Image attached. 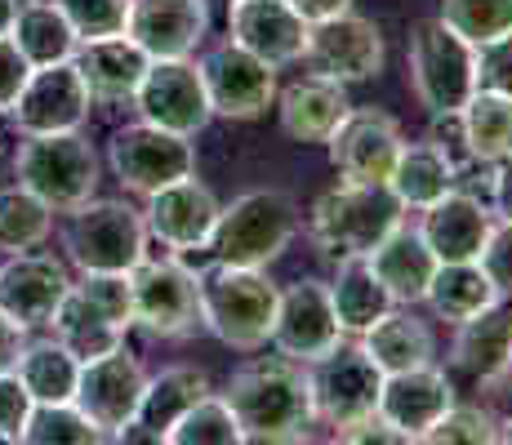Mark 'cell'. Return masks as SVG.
Listing matches in <instances>:
<instances>
[{
    "mask_svg": "<svg viewBox=\"0 0 512 445\" xmlns=\"http://www.w3.org/2000/svg\"><path fill=\"white\" fill-rule=\"evenodd\" d=\"M223 401L241 428V441L254 445H299L308 441V428L317 423L303 365L290 356L250 361L245 370H236Z\"/></svg>",
    "mask_w": 512,
    "mask_h": 445,
    "instance_id": "obj_1",
    "label": "cell"
},
{
    "mask_svg": "<svg viewBox=\"0 0 512 445\" xmlns=\"http://www.w3.org/2000/svg\"><path fill=\"white\" fill-rule=\"evenodd\" d=\"M196 294H201V325L219 343L236 352H259L272 339L281 290L263 276V267L214 259V267L196 276Z\"/></svg>",
    "mask_w": 512,
    "mask_h": 445,
    "instance_id": "obj_2",
    "label": "cell"
},
{
    "mask_svg": "<svg viewBox=\"0 0 512 445\" xmlns=\"http://www.w3.org/2000/svg\"><path fill=\"white\" fill-rule=\"evenodd\" d=\"M294 232H299V201L281 187H259L236 196L232 205H219L205 250H214L219 263L268 267L290 250Z\"/></svg>",
    "mask_w": 512,
    "mask_h": 445,
    "instance_id": "obj_3",
    "label": "cell"
},
{
    "mask_svg": "<svg viewBox=\"0 0 512 445\" xmlns=\"http://www.w3.org/2000/svg\"><path fill=\"white\" fill-rule=\"evenodd\" d=\"M9 174H14L36 201H45L54 214L81 210L98 192V156H94L90 138H81V130L23 134Z\"/></svg>",
    "mask_w": 512,
    "mask_h": 445,
    "instance_id": "obj_4",
    "label": "cell"
},
{
    "mask_svg": "<svg viewBox=\"0 0 512 445\" xmlns=\"http://www.w3.org/2000/svg\"><path fill=\"white\" fill-rule=\"evenodd\" d=\"M410 85L415 98L437 121H455L464 103L477 94V49L441 18H423L410 27Z\"/></svg>",
    "mask_w": 512,
    "mask_h": 445,
    "instance_id": "obj_5",
    "label": "cell"
},
{
    "mask_svg": "<svg viewBox=\"0 0 512 445\" xmlns=\"http://www.w3.org/2000/svg\"><path fill=\"white\" fill-rule=\"evenodd\" d=\"M401 219L406 205L388 192V183H339L312 205V241L330 259L370 254Z\"/></svg>",
    "mask_w": 512,
    "mask_h": 445,
    "instance_id": "obj_6",
    "label": "cell"
},
{
    "mask_svg": "<svg viewBox=\"0 0 512 445\" xmlns=\"http://www.w3.org/2000/svg\"><path fill=\"white\" fill-rule=\"evenodd\" d=\"M63 250L81 272H130L147 254L143 210L125 201H85L67 214Z\"/></svg>",
    "mask_w": 512,
    "mask_h": 445,
    "instance_id": "obj_7",
    "label": "cell"
},
{
    "mask_svg": "<svg viewBox=\"0 0 512 445\" xmlns=\"http://www.w3.org/2000/svg\"><path fill=\"white\" fill-rule=\"evenodd\" d=\"M308 379V397H312V419L326 428H348V423L366 419L379 405V365L366 356L361 343H334L330 352H321L317 361L303 365Z\"/></svg>",
    "mask_w": 512,
    "mask_h": 445,
    "instance_id": "obj_8",
    "label": "cell"
},
{
    "mask_svg": "<svg viewBox=\"0 0 512 445\" xmlns=\"http://www.w3.org/2000/svg\"><path fill=\"white\" fill-rule=\"evenodd\" d=\"M107 161H112V174L121 178V187H130V192H139V196H152V192H161V187L196 174V147L187 134L161 130V125H152V121H134L112 134Z\"/></svg>",
    "mask_w": 512,
    "mask_h": 445,
    "instance_id": "obj_9",
    "label": "cell"
},
{
    "mask_svg": "<svg viewBox=\"0 0 512 445\" xmlns=\"http://www.w3.org/2000/svg\"><path fill=\"white\" fill-rule=\"evenodd\" d=\"M130 294H134V325H143L152 339H179L201 321V294H196V272L179 254L165 259H143L130 267Z\"/></svg>",
    "mask_w": 512,
    "mask_h": 445,
    "instance_id": "obj_10",
    "label": "cell"
},
{
    "mask_svg": "<svg viewBox=\"0 0 512 445\" xmlns=\"http://www.w3.org/2000/svg\"><path fill=\"white\" fill-rule=\"evenodd\" d=\"M143 388H147L143 361L121 343L116 352L81 361V379H76L72 405L103 432L107 441H116L134 423V414H139Z\"/></svg>",
    "mask_w": 512,
    "mask_h": 445,
    "instance_id": "obj_11",
    "label": "cell"
},
{
    "mask_svg": "<svg viewBox=\"0 0 512 445\" xmlns=\"http://www.w3.org/2000/svg\"><path fill=\"white\" fill-rule=\"evenodd\" d=\"M196 72H201V85H205L214 116L259 121L277 103V67H268L263 58H254L250 49H241L236 41L205 49Z\"/></svg>",
    "mask_w": 512,
    "mask_h": 445,
    "instance_id": "obj_12",
    "label": "cell"
},
{
    "mask_svg": "<svg viewBox=\"0 0 512 445\" xmlns=\"http://www.w3.org/2000/svg\"><path fill=\"white\" fill-rule=\"evenodd\" d=\"M130 103L139 112V121H152L161 130H174L187 138L201 134L214 121L201 72H196L192 58H152Z\"/></svg>",
    "mask_w": 512,
    "mask_h": 445,
    "instance_id": "obj_13",
    "label": "cell"
},
{
    "mask_svg": "<svg viewBox=\"0 0 512 445\" xmlns=\"http://www.w3.org/2000/svg\"><path fill=\"white\" fill-rule=\"evenodd\" d=\"M303 63L317 76H330L339 85H361L370 76H379V67H383V32L370 18L343 9L334 18L308 23Z\"/></svg>",
    "mask_w": 512,
    "mask_h": 445,
    "instance_id": "obj_14",
    "label": "cell"
},
{
    "mask_svg": "<svg viewBox=\"0 0 512 445\" xmlns=\"http://www.w3.org/2000/svg\"><path fill=\"white\" fill-rule=\"evenodd\" d=\"M94 98L85 89L76 63H49V67H32L27 85L18 89V103L9 107L18 134H67L81 130L85 116H90Z\"/></svg>",
    "mask_w": 512,
    "mask_h": 445,
    "instance_id": "obj_15",
    "label": "cell"
},
{
    "mask_svg": "<svg viewBox=\"0 0 512 445\" xmlns=\"http://www.w3.org/2000/svg\"><path fill=\"white\" fill-rule=\"evenodd\" d=\"M401 143V125L379 107H348V116L326 138L330 165L343 183H388Z\"/></svg>",
    "mask_w": 512,
    "mask_h": 445,
    "instance_id": "obj_16",
    "label": "cell"
},
{
    "mask_svg": "<svg viewBox=\"0 0 512 445\" xmlns=\"http://www.w3.org/2000/svg\"><path fill=\"white\" fill-rule=\"evenodd\" d=\"M343 339V325L334 316L330 285L326 281H294L277 299V321H272V339L281 356L308 365L321 352H330Z\"/></svg>",
    "mask_w": 512,
    "mask_h": 445,
    "instance_id": "obj_17",
    "label": "cell"
},
{
    "mask_svg": "<svg viewBox=\"0 0 512 445\" xmlns=\"http://www.w3.org/2000/svg\"><path fill=\"white\" fill-rule=\"evenodd\" d=\"M223 23H228V41L250 49L268 67H290L303 58L308 23L294 14L290 0H228Z\"/></svg>",
    "mask_w": 512,
    "mask_h": 445,
    "instance_id": "obj_18",
    "label": "cell"
},
{
    "mask_svg": "<svg viewBox=\"0 0 512 445\" xmlns=\"http://www.w3.org/2000/svg\"><path fill=\"white\" fill-rule=\"evenodd\" d=\"M214 219H219V201L205 183H196V174L179 178V183L161 187V192L147 196V236L161 241L170 254H187V250H205L214 232Z\"/></svg>",
    "mask_w": 512,
    "mask_h": 445,
    "instance_id": "obj_19",
    "label": "cell"
},
{
    "mask_svg": "<svg viewBox=\"0 0 512 445\" xmlns=\"http://www.w3.org/2000/svg\"><path fill=\"white\" fill-rule=\"evenodd\" d=\"M125 36L147 58H192L210 36L205 0H130Z\"/></svg>",
    "mask_w": 512,
    "mask_h": 445,
    "instance_id": "obj_20",
    "label": "cell"
},
{
    "mask_svg": "<svg viewBox=\"0 0 512 445\" xmlns=\"http://www.w3.org/2000/svg\"><path fill=\"white\" fill-rule=\"evenodd\" d=\"M67 290H72V276L54 254L27 250L0 267V312L14 316L23 330L49 325V316H54Z\"/></svg>",
    "mask_w": 512,
    "mask_h": 445,
    "instance_id": "obj_21",
    "label": "cell"
},
{
    "mask_svg": "<svg viewBox=\"0 0 512 445\" xmlns=\"http://www.w3.org/2000/svg\"><path fill=\"white\" fill-rule=\"evenodd\" d=\"M455 405V388H450L446 370L437 365H415V370H397V374H383L379 383V405L374 410L401 428L410 441H419L441 414Z\"/></svg>",
    "mask_w": 512,
    "mask_h": 445,
    "instance_id": "obj_22",
    "label": "cell"
},
{
    "mask_svg": "<svg viewBox=\"0 0 512 445\" xmlns=\"http://www.w3.org/2000/svg\"><path fill=\"white\" fill-rule=\"evenodd\" d=\"M490 227H495V210H486L477 196L455 192V187L446 196H437L432 205H423V219H419V232L428 241V250L437 254V263L477 259Z\"/></svg>",
    "mask_w": 512,
    "mask_h": 445,
    "instance_id": "obj_23",
    "label": "cell"
},
{
    "mask_svg": "<svg viewBox=\"0 0 512 445\" xmlns=\"http://www.w3.org/2000/svg\"><path fill=\"white\" fill-rule=\"evenodd\" d=\"M348 85L330 81V76H303V81L285 85L277 98V121L281 134L294 143H326L334 125L348 116Z\"/></svg>",
    "mask_w": 512,
    "mask_h": 445,
    "instance_id": "obj_24",
    "label": "cell"
},
{
    "mask_svg": "<svg viewBox=\"0 0 512 445\" xmlns=\"http://www.w3.org/2000/svg\"><path fill=\"white\" fill-rule=\"evenodd\" d=\"M72 63L94 103H130L152 58L121 32V36H103V41H81Z\"/></svg>",
    "mask_w": 512,
    "mask_h": 445,
    "instance_id": "obj_25",
    "label": "cell"
},
{
    "mask_svg": "<svg viewBox=\"0 0 512 445\" xmlns=\"http://www.w3.org/2000/svg\"><path fill=\"white\" fill-rule=\"evenodd\" d=\"M366 259L374 267V276L388 285L392 303H406V308L423 303V294H428V285H432V272H437V254L428 250L419 227H410L406 219L392 227Z\"/></svg>",
    "mask_w": 512,
    "mask_h": 445,
    "instance_id": "obj_26",
    "label": "cell"
},
{
    "mask_svg": "<svg viewBox=\"0 0 512 445\" xmlns=\"http://www.w3.org/2000/svg\"><path fill=\"white\" fill-rule=\"evenodd\" d=\"M450 361L481 383H495L512 370V308L504 299L455 325Z\"/></svg>",
    "mask_w": 512,
    "mask_h": 445,
    "instance_id": "obj_27",
    "label": "cell"
},
{
    "mask_svg": "<svg viewBox=\"0 0 512 445\" xmlns=\"http://www.w3.org/2000/svg\"><path fill=\"white\" fill-rule=\"evenodd\" d=\"M205 392H210V379L201 370H192V365H170V370L152 374L143 388L139 414H134V423L116 441H165L170 423L179 419L187 405L201 401Z\"/></svg>",
    "mask_w": 512,
    "mask_h": 445,
    "instance_id": "obj_28",
    "label": "cell"
},
{
    "mask_svg": "<svg viewBox=\"0 0 512 445\" xmlns=\"http://www.w3.org/2000/svg\"><path fill=\"white\" fill-rule=\"evenodd\" d=\"M326 285H330V303H334V316H339L343 334H366L379 316H388L397 308L388 285L374 276L366 254L339 259V272H334V281H326Z\"/></svg>",
    "mask_w": 512,
    "mask_h": 445,
    "instance_id": "obj_29",
    "label": "cell"
},
{
    "mask_svg": "<svg viewBox=\"0 0 512 445\" xmlns=\"http://www.w3.org/2000/svg\"><path fill=\"white\" fill-rule=\"evenodd\" d=\"M455 187V161L441 143H401L397 161L388 174V192L397 196L406 210H423L437 196H446Z\"/></svg>",
    "mask_w": 512,
    "mask_h": 445,
    "instance_id": "obj_30",
    "label": "cell"
},
{
    "mask_svg": "<svg viewBox=\"0 0 512 445\" xmlns=\"http://www.w3.org/2000/svg\"><path fill=\"white\" fill-rule=\"evenodd\" d=\"M361 348H366V356L379 365V374H397V370L428 365L432 356H437V339H432L428 321H419L415 312L392 308L388 316H379V321L361 334Z\"/></svg>",
    "mask_w": 512,
    "mask_h": 445,
    "instance_id": "obj_31",
    "label": "cell"
},
{
    "mask_svg": "<svg viewBox=\"0 0 512 445\" xmlns=\"http://www.w3.org/2000/svg\"><path fill=\"white\" fill-rule=\"evenodd\" d=\"M9 41L18 45V54L27 58V67H49V63H67L76 54V32L67 23V14L54 0H23L9 27Z\"/></svg>",
    "mask_w": 512,
    "mask_h": 445,
    "instance_id": "obj_32",
    "label": "cell"
},
{
    "mask_svg": "<svg viewBox=\"0 0 512 445\" xmlns=\"http://www.w3.org/2000/svg\"><path fill=\"white\" fill-rule=\"evenodd\" d=\"M423 303L437 312V321L459 325V321H468V316L486 312L490 303H499V290H495V281H490L486 267H481L477 259H468V263H437Z\"/></svg>",
    "mask_w": 512,
    "mask_h": 445,
    "instance_id": "obj_33",
    "label": "cell"
},
{
    "mask_svg": "<svg viewBox=\"0 0 512 445\" xmlns=\"http://www.w3.org/2000/svg\"><path fill=\"white\" fill-rule=\"evenodd\" d=\"M49 330H54V339L63 343L67 352L76 356V361H94V356L103 352H116L125 343V330L116 321H107L103 312L94 308L90 299H85L81 290H67L63 303L54 308V316H49Z\"/></svg>",
    "mask_w": 512,
    "mask_h": 445,
    "instance_id": "obj_34",
    "label": "cell"
},
{
    "mask_svg": "<svg viewBox=\"0 0 512 445\" xmlns=\"http://www.w3.org/2000/svg\"><path fill=\"white\" fill-rule=\"evenodd\" d=\"M455 121H459V134H464V147L472 161L495 165L504 156H512V98L508 94L477 89Z\"/></svg>",
    "mask_w": 512,
    "mask_h": 445,
    "instance_id": "obj_35",
    "label": "cell"
},
{
    "mask_svg": "<svg viewBox=\"0 0 512 445\" xmlns=\"http://www.w3.org/2000/svg\"><path fill=\"white\" fill-rule=\"evenodd\" d=\"M14 374L27 388L32 405L72 401L76 379H81V361L58 339H41V343H23V352H18V361H14Z\"/></svg>",
    "mask_w": 512,
    "mask_h": 445,
    "instance_id": "obj_36",
    "label": "cell"
},
{
    "mask_svg": "<svg viewBox=\"0 0 512 445\" xmlns=\"http://www.w3.org/2000/svg\"><path fill=\"white\" fill-rule=\"evenodd\" d=\"M54 232V210L36 201L23 183L0 187V250L5 254H27L41 250Z\"/></svg>",
    "mask_w": 512,
    "mask_h": 445,
    "instance_id": "obj_37",
    "label": "cell"
},
{
    "mask_svg": "<svg viewBox=\"0 0 512 445\" xmlns=\"http://www.w3.org/2000/svg\"><path fill=\"white\" fill-rule=\"evenodd\" d=\"M441 23L459 32L472 49L512 36V0H441Z\"/></svg>",
    "mask_w": 512,
    "mask_h": 445,
    "instance_id": "obj_38",
    "label": "cell"
},
{
    "mask_svg": "<svg viewBox=\"0 0 512 445\" xmlns=\"http://www.w3.org/2000/svg\"><path fill=\"white\" fill-rule=\"evenodd\" d=\"M165 445H241V428H236L228 401L205 392L201 401L187 405L179 419L170 423Z\"/></svg>",
    "mask_w": 512,
    "mask_h": 445,
    "instance_id": "obj_39",
    "label": "cell"
},
{
    "mask_svg": "<svg viewBox=\"0 0 512 445\" xmlns=\"http://www.w3.org/2000/svg\"><path fill=\"white\" fill-rule=\"evenodd\" d=\"M23 441L27 445H98L107 437L72 401H49V405H32V414L23 423Z\"/></svg>",
    "mask_w": 512,
    "mask_h": 445,
    "instance_id": "obj_40",
    "label": "cell"
},
{
    "mask_svg": "<svg viewBox=\"0 0 512 445\" xmlns=\"http://www.w3.org/2000/svg\"><path fill=\"white\" fill-rule=\"evenodd\" d=\"M419 441L423 445H495L499 423L486 410H477V405H450Z\"/></svg>",
    "mask_w": 512,
    "mask_h": 445,
    "instance_id": "obj_41",
    "label": "cell"
},
{
    "mask_svg": "<svg viewBox=\"0 0 512 445\" xmlns=\"http://www.w3.org/2000/svg\"><path fill=\"white\" fill-rule=\"evenodd\" d=\"M67 14L76 41H103V36H121L125 18H130V0H54Z\"/></svg>",
    "mask_w": 512,
    "mask_h": 445,
    "instance_id": "obj_42",
    "label": "cell"
},
{
    "mask_svg": "<svg viewBox=\"0 0 512 445\" xmlns=\"http://www.w3.org/2000/svg\"><path fill=\"white\" fill-rule=\"evenodd\" d=\"M76 290L94 303L107 321H116L121 330L134 325V294H130V272H81Z\"/></svg>",
    "mask_w": 512,
    "mask_h": 445,
    "instance_id": "obj_43",
    "label": "cell"
},
{
    "mask_svg": "<svg viewBox=\"0 0 512 445\" xmlns=\"http://www.w3.org/2000/svg\"><path fill=\"white\" fill-rule=\"evenodd\" d=\"M477 263L486 267V276L495 281L499 299L512 303V223L495 219V227H490V236H486V245H481V254H477Z\"/></svg>",
    "mask_w": 512,
    "mask_h": 445,
    "instance_id": "obj_44",
    "label": "cell"
},
{
    "mask_svg": "<svg viewBox=\"0 0 512 445\" xmlns=\"http://www.w3.org/2000/svg\"><path fill=\"white\" fill-rule=\"evenodd\" d=\"M32 414V397L18 383L14 370L0 374V445H18L23 441V423Z\"/></svg>",
    "mask_w": 512,
    "mask_h": 445,
    "instance_id": "obj_45",
    "label": "cell"
},
{
    "mask_svg": "<svg viewBox=\"0 0 512 445\" xmlns=\"http://www.w3.org/2000/svg\"><path fill=\"white\" fill-rule=\"evenodd\" d=\"M477 89H495L512 98V36L477 49Z\"/></svg>",
    "mask_w": 512,
    "mask_h": 445,
    "instance_id": "obj_46",
    "label": "cell"
},
{
    "mask_svg": "<svg viewBox=\"0 0 512 445\" xmlns=\"http://www.w3.org/2000/svg\"><path fill=\"white\" fill-rule=\"evenodd\" d=\"M334 441H348V445H415L401 428H392L379 410L366 414V419H357V423H348V428H339Z\"/></svg>",
    "mask_w": 512,
    "mask_h": 445,
    "instance_id": "obj_47",
    "label": "cell"
},
{
    "mask_svg": "<svg viewBox=\"0 0 512 445\" xmlns=\"http://www.w3.org/2000/svg\"><path fill=\"white\" fill-rule=\"evenodd\" d=\"M27 58L18 54V45L9 41V36H0V112H9V107L18 103V89L27 85Z\"/></svg>",
    "mask_w": 512,
    "mask_h": 445,
    "instance_id": "obj_48",
    "label": "cell"
},
{
    "mask_svg": "<svg viewBox=\"0 0 512 445\" xmlns=\"http://www.w3.org/2000/svg\"><path fill=\"white\" fill-rule=\"evenodd\" d=\"M490 201H495V219L512 223V156L495 161V178H490Z\"/></svg>",
    "mask_w": 512,
    "mask_h": 445,
    "instance_id": "obj_49",
    "label": "cell"
},
{
    "mask_svg": "<svg viewBox=\"0 0 512 445\" xmlns=\"http://www.w3.org/2000/svg\"><path fill=\"white\" fill-rule=\"evenodd\" d=\"M23 343H27V330L14 321V316L0 312V374L14 370V361H18V352H23Z\"/></svg>",
    "mask_w": 512,
    "mask_h": 445,
    "instance_id": "obj_50",
    "label": "cell"
},
{
    "mask_svg": "<svg viewBox=\"0 0 512 445\" xmlns=\"http://www.w3.org/2000/svg\"><path fill=\"white\" fill-rule=\"evenodd\" d=\"M290 5L303 23H321V18H334V14H343V9H352V0H290Z\"/></svg>",
    "mask_w": 512,
    "mask_h": 445,
    "instance_id": "obj_51",
    "label": "cell"
},
{
    "mask_svg": "<svg viewBox=\"0 0 512 445\" xmlns=\"http://www.w3.org/2000/svg\"><path fill=\"white\" fill-rule=\"evenodd\" d=\"M18 143H23V134H18L14 116H9V112H0V174H9V170H14Z\"/></svg>",
    "mask_w": 512,
    "mask_h": 445,
    "instance_id": "obj_52",
    "label": "cell"
},
{
    "mask_svg": "<svg viewBox=\"0 0 512 445\" xmlns=\"http://www.w3.org/2000/svg\"><path fill=\"white\" fill-rule=\"evenodd\" d=\"M23 0H0V36H9V27H14V14Z\"/></svg>",
    "mask_w": 512,
    "mask_h": 445,
    "instance_id": "obj_53",
    "label": "cell"
},
{
    "mask_svg": "<svg viewBox=\"0 0 512 445\" xmlns=\"http://www.w3.org/2000/svg\"><path fill=\"white\" fill-rule=\"evenodd\" d=\"M499 441H508V445H512V419H508V423H499Z\"/></svg>",
    "mask_w": 512,
    "mask_h": 445,
    "instance_id": "obj_54",
    "label": "cell"
},
{
    "mask_svg": "<svg viewBox=\"0 0 512 445\" xmlns=\"http://www.w3.org/2000/svg\"><path fill=\"white\" fill-rule=\"evenodd\" d=\"M214 5H223V9H228V0H205V9H214Z\"/></svg>",
    "mask_w": 512,
    "mask_h": 445,
    "instance_id": "obj_55",
    "label": "cell"
}]
</instances>
